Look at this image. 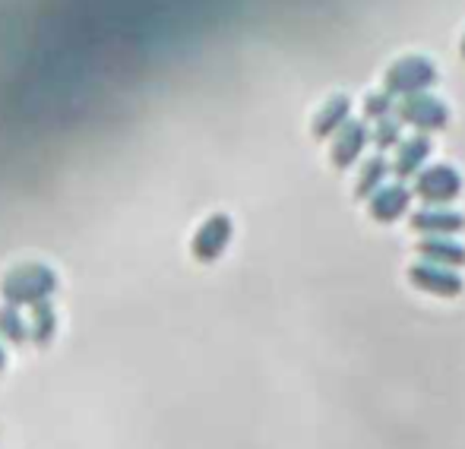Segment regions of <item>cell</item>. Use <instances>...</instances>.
Instances as JSON below:
<instances>
[{"instance_id":"cell-1","label":"cell","mask_w":465,"mask_h":449,"mask_svg":"<svg viewBox=\"0 0 465 449\" xmlns=\"http://www.w3.org/2000/svg\"><path fill=\"white\" fill-rule=\"evenodd\" d=\"M434 83H437V67L430 57H402V61L392 63L383 76L386 95H392V99L428 93Z\"/></svg>"},{"instance_id":"cell-2","label":"cell","mask_w":465,"mask_h":449,"mask_svg":"<svg viewBox=\"0 0 465 449\" xmlns=\"http://www.w3.org/2000/svg\"><path fill=\"white\" fill-rule=\"evenodd\" d=\"M396 117L418 130H443L450 121V108L443 105L440 99H434V95L418 93V95H405V99L399 102Z\"/></svg>"},{"instance_id":"cell-3","label":"cell","mask_w":465,"mask_h":449,"mask_svg":"<svg viewBox=\"0 0 465 449\" xmlns=\"http://www.w3.org/2000/svg\"><path fill=\"white\" fill-rule=\"evenodd\" d=\"M460 190H462V178L450 165H434L415 178V193L424 203H450V200L460 197Z\"/></svg>"},{"instance_id":"cell-4","label":"cell","mask_w":465,"mask_h":449,"mask_svg":"<svg viewBox=\"0 0 465 449\" xmlns=\"http://www.w3.org/2000/svg\"><path fill=\"white\" fill-rule=\"evenodd\" d=\"M409 278L415 288L428 291V295H437V298H456L462 291V278L456 276L450 266H437V263L411 266Z\"/></svg>"},{"instance_id":"cell-5","label":"cell","mask_w":465,"mask_h":449,"mask_svg":"<svg viewBox=\"0 0 465 449\" xmlns=\"http://www.w3.org/2000/svg\"><path fill=\"white\" fill-rule=\"evenodd\" d=\"M364 146H368V127L361 121H345L332 140V165L349 168L364 152Z\"/></svg>"},{"instance_id":"cell-6","label":"cell","mask_w":465,"mask_h":449,"mask_svg":"<svg viewBox=\"0 0 465 449\" xmlns=\"http://www.w3.org/2000/svg\"><path fill=\"white\" fill-rule=\"evenodd\" d=\"M409 200H411V193L405 190L402 184L383 187V190H373L371 216L377 219V222H396V219L402 216L405 210H409Z\"/></svg>"},{"instance_id":"cell-7","label":"cell","mask_w":465,"mask_h":449,"mask_svg":"<svg viewBox=\"0 0 465 449\" xmlns=\"http://www.w3.org/2000/svg\"><path fill=\"white\" fill-rule=\"evenodd\" d=\"M428 155H430L428 136H411V140L399 142V152H396V159H392V171H396L399 178H411L415 171H421Z\"/></svg>"},{"instance_id":"cell-8","label":"cell","mask_w":465,"mask_h":449,"mask_svg":"<svg viewBox=\"0 0 465 449\" xmlns=\"http://www.w3.org/2000/svg\"><path fill=\"white\" fill-rule=\"evenodd\" d=\"M411 228L424 234H456L465 228V219L450 210H424L418 216H411Z\"/></svg>"},{"instance_id":"cell-9","label":"cell","mask_w":465,"mask_h":449,"mask_svg":"<svg viewBox=\"0 0 465 449\" xmlns=\"http://www.w3.org/2000/svg\"><path fill=\"white\" fill-rule=\"evenodd\" d=\"M349 95H332L330 102H326V108L313 117V136H330L336 133L339 127H342L345 121H349Z\"/></svg>"},{"instance_id":"cell-10","label":"cell","mask_w":465,"mask_h":449,"mask_svg":"<svg viewBox=\"0 0 465 449\" xmlns=\"http://www.w3.org/2000/svg\"><path fill=\"white\" fill-rule=\"evenodd\" d=\"M418 253L437 266H462L465 263V247L453 244V240H424V244L418 247Z\"/></svg>"},{"instance_id":"cell-11","label":"cell","mask_w":465,"mask_h":449,"mask_svg":"<svg viewBox=\"0 0 465 449\" xmlns=\"http://www.w3.org/2000/svg\"><path fill=\"white\" fill-rule=\"evenodd\" d=\"M390 174V165H386L383 155H373V159L368 161V165L361 168V178H358V187L355 193L358 197H371L373 190H380V184H383V178Z\"/></svg>"},{"instance_id":"cell-12","label":"cell","mask_w":465,"mask_h":449,"mask_svg":"<svg viewBox=\"0 0 465 449\" xmlns=\"http://www.w3.org/2000/svg\"><path fill=\"white\" fill-rule=\"evenodd\" d=\"M399 142V123L390 121V117H383V121L373 127V146L377 149H390Z\"/></svg>"},{"instance_id":"cell-13","label":"cell","mask_w":465,"mask_h":449,"mask_svg":"<svg viewBox=\"0 0 465 449\" xmlns=\"http://www.w3.org/2000/svg\"><path fill=\"white\" fill-rule=\"evenodd\" d=\"M396 108V102H392V95H386V93H373L364 99V114L368 117H377V121H383L386 114Z\"/></svg>"},{"instance_id":"cell-14","label":"cell","mask_w":465,"mask_h":449,"mask_svg":"<svg viewBox=\"0 0 465 449\" xmlns=\"http://www.w3.org/2000/svg\"><path fill=\"white\" fill-rule=\"evenodd\" d=\"M460 51H462V61H465V35H462V44H460Z\"/></svg>"}]
</instances>
